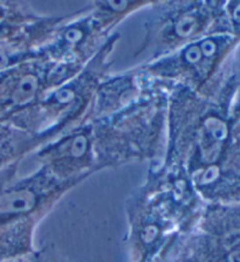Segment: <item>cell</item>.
<instances>
[{"mask_svg":"<svg viewBox=\"0 0 240 262\" xmlns=\"http://www.w3.org/2000/svg\"><path fill=\"white\" fill-rule=\"evenodd\" d=\"M205 203L182 171L149 164L141 185L124 204L130 262H170Z\"/></svg>","mask_w":240,"mask_h":262,"instance_id":"2","label":"cell"},{"mask_svg":"<svg viewBox=\"0 0 240 262\" xmlns=\"http://www.w3.org/2000/svg\"><path fill=\"white\" fill-rule=\"evenodd\" d=\"M30 256H31V255H30ZM30 256H27V257H21V259L5 260V261H0V262H31V261H30Z\"/></svg>","mask_w":240,"mask_h":262,"instance_id":"18","label":"cell"},{"mask_svg":"<svg viewBox=\"0 0 240 262\" xmlns=\"http://www.w3.org/2000/svg\"><path fill=\"white\" fill-rule=\"evenodd\" d=\"M41 16L27 2L0 0V42L18 35Z\"/></svg>","mask_w":240,"mask_h":262,"instance_id":"14","label":"cell"},{"mask_svg":"<svg viewBox=\"0 0 240 262\" xmlns=\"http://www.w3.org/2000/svg\"><path fill=\"white\" fill-rule=\"evenodd\" d=\"M34 156L39 166L52 176L76 185L99 172L89 122L81 123L45 143Z\"/></svg>","mask_w":240,"mask_h":262,"instance_id":"10","label":"cell"},{"mask_svg":"<svg viewBox=\"0 0 240 262\" xmlns=\"http://www.w3.org/2000/svg\"><path fill=\"white\" fill-rule=\"evenodd\" d=\"M112 34L86 6L67 14L45 46L42 57L55 63L82 68Z\"/></svg>","mask_w":240,"mask_h":262,"instance_id":"11","label":"cell"},{"mask_svg":"<svg viewBox=\"0 0 240 262\" xmlns=\"http://www.w3.org/2000/svg\"><path fill=\"white\" fill-rule=\"evenodd\" d=\"M121 34L113 33L75 75L48 92L38 104L11 123L45 143L87 120L96 90L112 73V56Z\"/></svg>","mask_w":240,"mask_h":262,"instance_id":"5","label":"cell"},{"mask_svg":"<svg viewBox=\"0 0 240 262\" xmlns=\"http://www.w3.org/2000/svg\"><path fill=\"white\" fill-rule=\"evenodd\" d=\"M169 85L163 84L132 105L91 123L99 171L133 163L163 159L166 138Z\"/></svg>","mask_w":240,"mask_h":262,"instance_id":"3","label":"cell"},{"mask_svg":"<svg viewBox=\"0 0 240 262\" xmlns=\"http://www.w3.org/2000/svg\"><path fill=\"white\" fill-rule=\"evenodd\" d=\"M221 0H163L146 10L143 39L134 57L151 62L204 36L229 33Z\"/></svg>","mask_w":240,"mask_h":262,"instance_id":"6","label":"cell"},{"mask_svg":"<svg viewBox=\"0 0 240 262\" xmlns=\"http://www.w3.org/2000/svg\"><path fill=\"white\" fill-rule=\"evenodd\" d=\"M239 46L240 40L234 35L218 33L140 66L161 83L180 85L201 95H213L234 68V54Z\"/></svg>","mask_w":240,"mask_h":262,"instance_id":"7","label":"cell"},{"mask_svg":"<svg viewBox=\"0 0 240 262\" xmlns=\"http://www.w3.org/2000/svg\"><path fill=\"white\" fill-rule=\"evenodd\" d=\"M161 85V82L152 79L140 64L120 73L112 72L97 88L86 121L119 113L156 92Z\"/></svg>","mask_w":240,"mask_h":262,"instance_id":"12","label":"cell"},{"mask_svg":"<svg viewBox=\"0 0 240 262\" xmlns=\"http://www.w3.org/2000/svg\"><path fill=\"white\" fill-rule=\"evenodd\" d=\"M41 145L39 138L9 123L0 122V170L13 163L23 162Z\"/></svg>","mask_w":240,"mask_h":262,"instance_id":"13","label":"cell"},{"mask_svg":"<svg viewBox=\"0 0 240 262\" xmlns=\"http://www.w3.org/2000/svg\"><path fill=\"white\" fill-rule=\"evenodd\" d=\"M234 68L213 95L169 85L161 163L182 171L205 204L240 203V122L230 117Z\"/></svg>","mask_w":240,"mask_h":262,"instance_id":"1","label":"cell"},{"mask_svg":"<svg viewBox=\"0 0 240 262\" xmlns=\"http://www.w3.org/2000/svg\"><path fill=\"white\" fill-rule=\"evenodd\" d=\"M230 117L234 123L240 122V67L234 69V87L230 103Z\"/></svg>","mask_w":240,"mask_h":262,"instance_id":"17","label":"cell"},{"mask_svg":"<svg viewBox=\"0 0 240 262\" xmlns=\"http://www.w3.org/2000/svg\"><path fill=\"white\" fill-rule=\"evenodd\" d=\"M17 162L0 170V261L21 259L35 251L40 223L77 185L41 166L20 176Z\"/></svg>","mask_w":240,"mask_h":262,"instance_id":"4","label":"cell"},{"mask_svg":"<svg viewBox=\"0 0 240 262\" xmlns=\"http://www.w3.org/2000/svg\"><path fill=\"white\" fill-rule=\"evenodd\" d=\"M31 262H68L54 244H46L31 254Z\"/></svg>","mask_w":240,"mask_h":262,"instance_id":"16","label":"cell"},{"mask_svg":"<svg viewBox=\"0 0 240 262\" xmlns=\"http://www.w3.org/2000/svg\"><path fill=\"white\" fill-rule=\"evenodd\" d=\"M170 262H240V203L205 204Z\"/></svg>","mask_w":240,"mask_h":262,"instance_id":"8","label":"cell"},{"mask_svg":"<svg viewBox=\"0 0 240 262\" xmlns=\"http://www.w3.org/2000/svg\"><path fill=\"white\" fill-rule=\"evenodd\" d=\"M80 69L36 57L0 71V122L11 124Z\"/></svg>","mask_w":240,"mask_h":262,"instance_id":"9","label":"cell"},{"mask_svg":"<svg viewBox=\"0 0 240 262\" xmlns=\"http://www.w3.org/2000/svg\"><path fill=\"white\" fill-rule=\"evenodd\" d=\"M229 33L240 40V0L224 3Z\"/></svg>","mask_w":240,"mask_h":262,"instance_id":"15","label":"cell"}]
</instances>
